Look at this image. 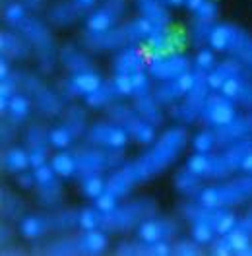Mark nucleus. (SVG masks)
<instances>
[{"label": "nucleus", "instance_id": "24", "mask_svg": "<svg viewBox=\"0 0 252 256\" xmlns=\"http://www.w3.org/2000/svg\"><path fill=\"white\" fill-rule=\"evenodd\" d=\"M48 146H50L48 130L39 122H33L26 132V150L30 154L33 169L39 165H45L48 156Z\"/></svg>", "mask_w": 252, "mask_h": 256}, {"label": "nucleus", "instance_id": "40", "mask_svg": "<svg viewBox=\"0 0 252 256\" xmlns=\"http://www.w3.org/2000/svg\"><path fill=\"white\" fill-rule=\"evenodd\" d=\"M50 167L54 169V173L64 178L76 175V160L72 152H60L50 160Z\"/></svg>", "mask_w": 252, "mask_h": 256}, {"label": "nucleus", "instance_id": "15", "mask_svg": "<svg viewBox=\"0 0 252 256\" xmlns=\"http://www.w3.org/2000/svg\"><path fill=\"white\" fill-rule=\"evenodd\" d=\"M84 132H86V111H84V107L72 105L68 111L64 112L62 122L58 126L48 130V140H50V146L64 150L76 138H80Z\"/></svg>", "mask_w": 252, "mask_h": 256}, {"label": "nucleus", "instance_id": "19", "mask_svg": "<svg viewBox=\"0 0 252 256\" xmlns=\"http://www.w3.org/2000/svg\"><path fill=\"white\" fill-rule=\"evenodd\" d=\"M126 10V0H103L101 8L95 10L86 22V33H105L122 18Z\"/></svg>", "mask_w": 252, "mask_h": 256}, {"label": "nucleus", "instance_id": "34", "mask_svg": "<svg viewBox=\"0 0 252 256\" xmlns=\"http://www.w3.org/2000/svg\"><path fill=\"white\" fill-rule=\"evenodd\" d=\"M138 8L144 18H148L156 28H167L171 22V14L161 0H138Z\"/></svg>", "mask_w": 252, "mask_h": 256}, {"label": "nucleus", "instance_id": "41", "mask_svg": "<svg viewBox=\"0 0 252 256\" xmlns=\"http://www.w3.org/2000/svg\"><path fill=\"white\" fill-rule=\"evenodd\" d=\"M24 214V202L6 188H2V216L8 220H20Z\"/></svg>", "mask_w": 252, "mask_h": 256}, {"label": "nucleus", "instance_id": "32", "mask_svg": "<svg viewBox=\"0 0 252 256\" xmlns=\"http://www.w3.org/2000/svg\"><path fill=\"white\" fill-rule=\"evenodd\" d=\"M84 14H86V10L80 8L74 0H70V2H62V4H56L54 8H50L47 14V20L52 24V26L62 28V26L74 24V22L80 20Z\"/></svg>", "mask_w": 252, "mask_h": 256}, {"label": "nucleus", "instance_id": "58", "mask_svg": "<svg viewBox=\"0 0 252 256\" xmlns=\"http://www.w3.org/2000/svg\"><path fill=\"white\" fill-rule=\"evenodd\" d=\"M24 4L30 8V10H33V12H37L41 6H43V0H24Z\"/></svg>", "mask_w": 252, "mask_h": 256}, {"label": "nucleus", "instance_id": "31", "mask_svg": "<svg viewBox=\"0 0 252 256\" xmlns=\"http://www.w3.org/2000/svg\"><path fill=\"white\" fill-rule=\"evenodd\" d=\"M246 68H248V66H244L238 58H233V56H231L229 60H223V62L216 64V68H214L212 72H208V84H210L212 90H218V92H220L221 86L229 80V78L240 74V72L246 70Z\"/></svg>", "mask_w": 252, "mask_h": 256}, {"label": "nucleus", "instance_id": "36", "mask_svg": "<svg viewBox=\"0 0 252 256\" xmlns=\"http://www.w3.org/2000/svg\"><path fill=\"white\" fill-rule=\"evenodd\" d=\"M32 167V160L26 148H10L2 154V169L8 173H22Z\"/></svg>", "mask_w": 252, "mask_h": 256}, {"label": "nucleus", "instance_id": "13", "mask_svg": "<svg viewBox=\"0 0 252 256\" xmlns=\"http://www.w3.org/2000/svg\"><path fill=\"white\" fill-rule=\"evenodd\" d=\"M105 112L110 116V120H114L116 124L124 128L128 136H132L134 140L142 142V144H150L156 138V126L152 122H148L136 109H130L120 103H109L105 107Z\"/></svg>", "mask_w": 252, "mask_h": 256}, {"label": "nucleus", "instance_id": "51", "mask_svg": "<svg viewBox=\"0 0 252 256\" xmlns=\"http://www.w3.org/2000/svg\"><path fill=\"white\" fill-rule=\"evenodd\" d=\"M236 233H240V235H244V237H248L252 239V208L248 210V214L240 220V222H236V225L233 227Z\"/></svg>", "mask_w": 252, "mask_h": 256}, {"label": "nucleus", "instance_id": "25", "mask_svg": "<svg viewBox=\"0 0 252 256\" xmlns=\"http://www.w3.org/2000/svg\"><path fill=\"white\" fill-rule=\"evenodd\" d=\"M194 84V70H190L182 76H176L173 80H167L165 84H161L158 90L154 92V97L159 105H173L180 97H184L190 92Z\"/></svg>", "mask_w": 252, "mask_h": 256}, {"label": "nucleus", "instance_id": "56", "mask_svg": "<svg viewBox=\"0 0 252 256\" xmlns=\"http://www.w3.org/2000/svg\"><path fill=\"white\" fill-rule=\"evenodd\" d=\"M74 2L78 4L80 8H84L86 12H88V10H92L95 4H97V0H74Z\"/></svg>", "mask_w": 252, "mask_h": 256}, {"label": "nucleus", "instance_id": "39", "mask_svg": "<svg viewBox=\"0 0 252 256\" xmlns=\"http://www.w3.org/2000/svg\"><path fill=\"white\" fill-rule=\"evenodd\" d=\"M118 96V92H116V86H114V82H103L95 92L92 94H88L86 96V105H90V107H94V109H105L109 103H112Z\"/></svg>", "mask_w": 252, "mask_h": 256}, {"label": "nucleus", "instance_id": "42", "mask_svg": "<svg viewBox=\"0 0 252 256\" xmlns=\"http://www.w3.org/2000/svg\"><path fill=\"white\" fill-rule=\"evenodd\" d=\"M214 24L212 22H204V20H198L194 18L192 22V28H190V35H192V43L194 47H204L210 41V35L214 32Z\"/></svg>", "mask_w": 252, "mask_h": 256}, {"label": "nucleus", "instance_id": "5", "mask_svg": "<svg viewBox=\"0 0 252 256\" xmlns=\"http://www.w3.org/2000/svg\"><path fill=\"white\" fill-rule=\"evenodd\" d=\"M158 28L148 20L138 18L134 22H128L120 28H110L105 33H86L84 45L92 50H109V48H124L130 45H136L140 41H146Z\"/></svg>", "mask_w": 252, "mask_h": 256}, {"label": "nucleus", "instance_id": "23", "mask_svg": "<svg viewBox=\"0 0 252 256\" xmlns=\"http://www.w3.org/2000/svg\"><path fill=\"white\" fill-rule=\"evenodd\" d=\"M101 84H103V80H101V76L95 70H92V72H80V74H74L72 78H66V80L58 82V92L66 99L86 97L88 94L95 92Z\"/></svg>", "mask_w": 252, "mask_h": 256}, {"label": "nucleus", "instance_id": "14", "mask_svg": "<svg viewBox=\"0 0 252 256\" xmlns=\"http://www.w3.org/2000/svg\"><path fill=\"white\" fill-rule=\"evenodd\" d=\"M14 76H16L18 80V86L30 96V99L35 101V105L41 111V114H45V116H56V114H60V111H62L60 107L62 105H60L56 94L50 92L37 76L28 74V72H16Z\"/></svg>", "mask_w": 252, "mask_h": 256}, {"label": "nucleus", "instance_id": "3", "mask_svg": "<svg viewBox=\"0 0 252 256\" xmlns=\"http://www.w3.org/2000/svg\"><path fill=\"white\" fill-rule=\"evenodd\" d=\"M248 154H252V134L225 146L221 154H194L186 167L200 178H225L240 169Z\"/></svg>", "mask_w": 252, "mask_h": 256}, {"label": "nucleus", "instance_id": "2", "mask_svg": "<svg viewBox=\"0 0 252 256\" xmlns=\"http://www.w3.org/2000/svg\"><path fill=\"white\" fill-rule=\"evenodd\" d=\"M158 214V204L150 198H140L126 202L122 206H114L112 210L86 208L80 210V229H101V231H112V233H126L132 227L154 218Z\"/></svg>", "mask_w": 252, "mask_h": 256}, {"label": "nucleus", "instance_id": "60", "mask_svg": "<svg viewBox=\"0 0 252 256\" xmlns=\"http://www.w3.org/2000/svg\"><path fill=\"white\" fill-rule=\"evenodd\" d=\"M238 256H252V242H248V244H246V246L240 250V254H238Z\"/></svg>", "mask_w": 252, "mask_h": 256}, {"label": "nucleus", "instance_id": "4", "mask_svg": "<svg viewBox=\"0 0 252 256\" xmlns=\"http://www.w3.org/2000/svg\"><path fill=\"white\" fill-rule=\"evenodd\" d=\"M107 235L101 229H82L80 233L66 235L60 239L47 240L43 244H35V254L50 256H74V254H101L107 248Z\"/></svg>", "mask_w": 252, "mask_h": 256}, {"label": "nucleus", "instance_id": "53", "mask_svg": "<svg viewBox=\"0 0 252 256\" xmlns=\"http://www.w3.org/2000/svg\"><path fill=\"white\" fill-rule=\"evenodd\" d=\"M18 184L22 188H32L35 184V173H26V171L18 173Z\"/></svg>", "mask_w": 252, "mask_h": 256}, {"label": "nucleus", "instance_id": "18", "mask_svg": "<svg viewBox=\"0 0 252 256\" xmlns=\"http://www.w3.org/2000/svg\"><path fill=\"white\" fill-rule=\"evenodd\" d=\"M35 173V186H37V198L43 206L54 208L62 202V186L56 178V173L50 165H39L33 169Z\"/></svg>", "mask_w": 252, "mask_h": 256}, {"label": "nucleus", "instance_id": "43", "mask_svg": "<svg viewBox=\"0 0 252 256\" xmlns=\"http://www.w3.org/2000/svg\"><path fill=\"white\" fill-rule=\"evenodd\" d=\"M105 188H107V180H103V176L99 175V173L82 176V192L88 198H92V200L99 198L105 192Z\"/></svg>", "mask_w": 252, "mask_h": 256}, {"label": "nucleus", "instance_id": "20", "mask_svg": "<svg viewBox=\"0 0 252 256\" xmlns=\"http://www.w3.org/2000/svg\"><path fill=\"white\" fill-rule=\"evenodd\" d=\"M88 140L90 144L99 146V148H110V150H122L128 142V132L120 124L112 122H105L99 120L88 132Z\"/></svg>", "mask_w": 252, "mask_h": 256}, {"label": "nucleus", "instance_id": "37", "mask_svg": "<svg viewBox=\"0 0 252 256\" xmlns=\"http://www.w3.org/2000/svg\"><path fill=\"white\" fill-rule=\"evenodd\" d=\"M134 101H136V111L140 112L148 122H152L154 126L163 124V112L159 109L161 105L156 101V97H154L152 92H150V94H144V96L134 97Z\"/></svg>", "mask_w": 252, "mask_h": 256}, {"label": "nucleus", "instance_id": "9", "mask_svg": "<svg viewBox=\"0 0 252 256\" xmlns=\"http://www.w3.org/2000/svg\"><path fill=\"white\" fill-rule=\"evenodd\" d=\"M178 212L190 224H206L216 229L218 235H227L236 225V216L225 208H210L198 200H186L178 204Z\"/></svg>", "mask_w": 252, "mask_h": 256}, {"label": "nucleus", "instance_id": "1", "mask_svg": "<svg viewBox=\"0 0 252 256\" xmlns=\"http://www.w3.org/2000/svg\"><path fill=\"white\" fill-rule=\"evenodd\" d=\"M186 130L182 126H173L163 132V136L150 148L148 152H144L140 158H136L130 163H124L116 173H112L110 178L107 180V188L105 192L95 198V208L112 210L120 198H124L128 192L134 186H138L144 180H150L161 171H165L171 163H173L180 152L186 146Z\"/></svg>", "mask_w": 252, "mask_h": 256}, {"label": "nucleus", "instance_id": "48", "mask_svg": "<svg viewBox=\"0 0 252 256\" xmlns=\"http://www.w3.org/2000/svg\"><path fill=\"white\" fill-rule=\"evenodd\" d=\"M220 16V8H218V2L216 0H204L202 2V6L194 12V18H198V20H204V22H216Z\"/></svg>", "mask_w": 252, "mask_h": 256}, {"label": "nucleus", "instance_id": "44", "mask_svg": "<svg viewBox=\"0 0 252 256\" xmlns=\"http://www.w3.org/2000/svg\"><path fill=\"white\" fill-rule=\"evenodd\" d=\"M216 146H218V142H216L214 130H202V132H198V134L194 136V140H192V148H194L196 154H212V150H214Z\"/></svg>", "mask_w": 252, "mask_h": 256}, {"label": "nucleus", "instance_id": "35", "mask_svg": "<svg viewBox=\"0 0 252 256\" xmlns=\"http://www.w3.org/2000/svg\"><path fill=\"white\" fill-rule=\"evenodd\" d=\"M174 188L182 196H186L190 200H196L204 186H202V178L198 175H194L188 167H184L174 175Z\"/></svg>", "mask_w": 252, "mask_h": 256}, {"label": "nucleus", "instance_id": "52", "mask_svg": "<svg viewBox=\"0 0 252 256\" xmlns=\"http://www.w3.org/2000/svg\"><path fill=\"white\" fill-rule=\"evenodd\" d=\"M18 128L20 126H18L16 122H12L10 118H6V120L2 122V144H6V142H12V140H14Z\"/></svg>", "mask_w": 252, "mask_h": 256}, {"label": "nucleus", "instance_id": "50", "mask_svg": "<svg viewBox=\"0 0 252 256\" xmlns=\"http://www.w3.org/2000/svg\"><path fill=\"white\" fill-rule=\"evenodd\" d=\"M210 252L216 256L233 254V246H231V240L227 239V235H220L218 239L212 240V242H210Z\"/></svg>", "mask_w": 252, "mask_h": 256}, {"label": "nucleus", "instance_id": "11", "mask_svg": "<svg viewBox=\"0 0 252 256\" xmlns=\"http://www.w3.org/2000/svg\"><path fill=\"white\" fill-rule=\"evenodd\" d=\"M210 84H208V74L194 68V84L190 88V92L184 96V101L178 105L173 103L171 107V116L178 122L192 124L196 118H200V112L204 109L206 99L210 97Z\"/></svg>", "mask_w": 252, "mask_h": 256}, {"label": "nucleus", "instance_id": "55", "mask_svg": "<svg viewBox=\"0 0 252 256\" xmlns=\"http://www.w3.org/2000/svg\"><path fill=\"white\" fill-rule=\"evenodd\" d=\"M240 171L246 173V175H252V154H248V156L244 158L242 165H240Z\"/></svg>", "mask_w": 252, "mask_h": 256}, {"label": "nucleus", "instance_id": "28", "mask_svg": "<svg viewBox=\"0 0 252 256\" xmlns=\"http://www.w3.org/2000/svg\"><path fill=\"white\" fill-rule=\"evenodd\" d=\"M116 254L120 256H167L173 254V244L169 240L148 242V240H124L116 244Z\"/></svg>", "mask_w": 252, "mask_h": 256}, {"label": "nucleus", "instance_id": "33", "mask_svg": "<svg viewBox=\"0 0 252 256\" xmlns=\"http://www.w3.org/2000/svg\"><path fill=\"white\" fill-rule=\"evenodd\" d=\"M60 60L66 66V70H70L72 74H80V72H92L95 70L94 62L90 60V56H86L78 47L74 45H64L60 50Z\"/></svg>", "mask_w": 252, "mask_h": 256}, {"label": "nucleus", "instance_id": "16", "mask_svg": "<svg viewBox=\"0 0 252 256\" xmlns=\"http://www.w3.org/2000/svg\"><path fill=\"white\" fill-rule=\"evenodd\" d=\"M192 70V62L184 54H178V52H154L150 56V62H148V72L150 76L158 78V80H173L176 76H182Z\"/></svg>", "mask_w": 252, "mask_h": 256}, {"label": "nucleus", "instance_id": "22", "mask_svg": "<svg viewBox=\"0 0 252 256\" xmlns=\"http://www.w3.org/2000/svg\"><path fill=\"white\" fill-rule=\"evenodd\" d=\"M227 99H231L233 103H238L244 109H252V74L250 68L242 70L240 74H236L233 78L225 82L220 90Z\"/></svg>", "mask_w": 252, "mask_h": 256}, {"label": "nucleus", "instance_id": "45", "mask_svg": "<svg viewBox=\"0 0 252 256\" xmlns=\"http://www.w3.org/2000/svg\"><path fill=\"white\" fill-rule=\"evenodd\" d=\"M4 22H8L12 28L20 26L26 18H28V6L22 4V2H10L6 8H4Z\"/></svg>", "mask_w": 252, "mask_h": 256}, {"label": "nucleus", "instance_id": "6", "mask_svg": "<svg viewBox=\"0 0 252 256\" xmlns=\"http://www.w3.org/2000/svg\"><path fill=\"white\" fill-rule=\"evenodd\" d=\"M80 227V210H62L52 214H35L20 222V233L26 239H39L47 233H62Z\"/></svg>", "mask_w": 252, "mask_h": 256}, {"label": "nucleus", "instance_id": "49", "mask_svg": "<svg viewBox=\"0 0 252 256\" xmlns=\"http://www.w3.org/2000/svg\"><path fill=\"white\" fill-rule=\"evenodd\" d=\"M194 66L198 70L206 72V74L212 72L216 68V56H214V52L210 48H200L198 54H196V58H194Z\"/></svg>", "mask_w": 252, "mask_h": 256}, {"label": "nucleus", "instance_id": "7", "mask_svg": "<svg viewBox=\"0 0 252 256\" xmlns=\"http://www.w3.org/2000/svg\"><path fill=\"white\" fill-rule=\"evenodd\" d=\"M208 45L214 50L229 52L252 70V35L233 24H218L210 35Z\"/></svg>", "mask_w": 252, "mask_h": 256}, {"label": "nucleus", "instance_id": "54", "mask_svg": "<svg viewBox=\"0 0 252 256\" xmlns=\"http://www.w3.org/2000/svg\"><path fill=\"white\" fill-rule=\"evenodd\" d=\"M8 56H2V60H0V80H4V78H10L12 76V72H10V66H8Z\"/></svg>", "mask_w": 252, "mask_h": 256}, {"label": "nucleus", "instance_id": "30", "mask_svg": "<svg viewBox=\"0 0 252 256\" xmlns=\"http://www.w3.org/2000/svg\"><path fill=\"white\" fill-rule=\"evenodd\" d=\"M0 50L2 56H8L10 60H22L28 58L32 52V43L22 33L2 32L0 33Z\"/></svg>", "mask_w": 252, "mask_h": 256}, {"label": "nucleus", "instance_id": "57", "mask_svg": "<svg viewBox=\"0 0 252 256\" xmlns=\"http://www.w3.org/2000/svg\"><path fill=\"white\" fill-rule=\"evenodd\" d=\"M202 2H204V0H184V6L188 8L190 12H196V10L202 6Z\"/></svg>", "mask_w": 252, "mask_h": 256}, {"label": "nucleus", "instance_id": "59", "mask_svg": "<svg viewBox=\"0 0 252 256\" xmlns=\"http://www.w3.org/2000/svg\"><path fill=\"white\" fill-rule=\"evenodd\" d=\"M165 6H182L184 4V0H161Z\"/></svg>", "mask_w": 252, "mask_h": 256}, {"label": "nucleus", "instance_id": "17", "mask_svg": "<svg viewBox=\"0 0 252 256\" xmlns=\"http://www.w3.org/2000/svg\"><path fill=\"white\" fill-rule=\"evenodd\" d=\"M236 116L235 103L231 99L223 96V94H210L206 99V105L200 112V120L202 124L210 128H220L227 122H231Z\"/></svg>", "mask_w": 252, "mask_h": 256}, {"label": "nucleus", "instance_id": "26", "mask_svg": "<svg viewBox=\"0 0 252 256\" xmlns=\"http://www.w3.org/2000/svg\"><path fill=\"white\" fill-rule=\"evenodd\" d=\"M214 134H216V142L220 148L233 144L240 138H246L252 134V109L250 112L242 114V116H235L231 122L223 124L220 128H214Z\"/></svg>", "mask_w": 252, "mask_h": 256}, {"label": "nucleus", "instance_id": "21", "mask_svg": "<svg viewBox=\"0 0 252 256\" xmlns=\"http://www.w3.org/2000/svg\"><path fill=\"white\" fill-rule=\"evenodd\" d=\"M180 231V225L173 218H150L138 225V239L148 242L169 240Z\"/></svg>", "mask_w": 252, "mask_h": 256}, {"label": "nucleus", "instance_id": "46", "mask_svg": "<svg viewBox=\"0 0 252 256\" xmlns=\"http://www.w3.org/2000/svg\"><path fill=\"white\" fill-rule=\"evenodd\" d=\"M173 254H176V256H198V254H202V244L194 239H180L173 244Z\"/></svg>", "mask_w": 252, "mask_h": 256}, {"label": "nucleus", "instance_id": "47", "mask_svg": "<svg viewBox=\"0 0 252 256\" xmlns=\"http://www.w3.org/2000/svg\"><path fill=\"white\" fill-rule=\"evenodd\" d=\"M190 235H192V239L198 240V242L204 246V244H210L212 240L216 239L218 233H216L214 227H210V225H206V224H192Z\"/></svg>", "mask_w": 252, "mask_h": 256}, {"label": "nucleus", "instance_id": "12", "mask_svg": "<svg viewBox=\"0 0 252 256\" xmlns=\"http://www.w3.org/2000/svg\"><path fill=\"white\" fill-rule=\"evenodd\" d=\"M74 154L76 160V175L82 178L86 175H95L103 173L107 169H116L122 167L124 154L122 150H110V148H99V150H90V148H80Z\"/></svg>", "mask_w": 252, "mask_h": 256}, {"label": "nucleus", "instance_id": "27", "mask_svg": "<svg viewBox=\"0 0 252 256\" xmlns=\"http://www.w3.org/2000/svg\"><path fill=\"white\" fill-rule=\"evenodd\" d=\"M148 62H150V56L144 52V48L130 45L112 58V70L114 74H134V72L146 70Z\"/></svg>", "mask_w": 252, "mask_h": 256}, {"label": "nucleus", "instance_id": "10", "mask_svg": "<svg viewBox=\"0 0 252 256\" xmlns=\"http://www.w3.org/2000/svg\"><path fill=\"white\" fill-rule=\"evenodd\" d=\"M16 30L32 43V47H35L39 68L45 74H48L54 68L56 60H54V41H52V35L47 30V26L41 24L37 18L28 16L20 26H16Z\"/></svg>", "mask_w": 252, "mask_h": 256}, {"label": "nucleus", "instance_id": "8", "mask_svg": "<svg viewBox=\"0 0 252 256\" xmlns=\"http://www.w3.org/2000/svg\"><path fill=\"white\" fill-rule=\"evenodd\" d=\"M252 198V175H244L231 182H221L214 186H204L198 194V202L210 208H229L242 204Z\"/></svg>", "mask_w": 252, "mask_h": 256}, {"label": "nucleus", "instance_id": "29", "mask_svg": "<svg viewBox=\"0 0 252 256\" xmlns=\"http://www.w3.org/2000/svg\"><path fill=\"white\" fill-rule=\"evenodd\" d=\"M148 47L152 48L154 52H176L178 48L184 45V37L180 33L171 32L169 28H158L156 32L152 33L148 39H146Z\"/></svg>", "mask_w": 252, "mask_h": 256}, {"label": "nucleus", "instance_id": "38", "mask_svg": "<svg viewBox=\"0 0 252 256\" xmlns=\"http://www.w3.org/2000/svg\"><path fill=\"white\" fill-rule=\"evenodd\" d=\"M32 112V99L26 94H14L8 101V109L4 114H8V118L12 122H16L18 126H22V122L30 116Z\"/></svg>", "mask_w": 252, "mask_h": 256}]
</instances>
